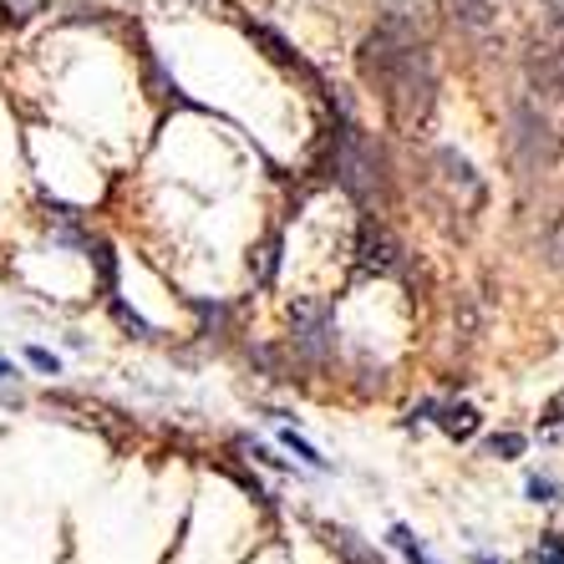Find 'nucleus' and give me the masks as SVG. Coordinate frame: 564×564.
I'll list each match as a JSON object with an SVG mask.
<instances>
[{
    "mask_svg": "<svg viewBox=\"0 0 564 564\" xmlns=\"http://www.w3.org/2000/svg\"><path fill=\"white\" fill-rule=\"evenodd\" d=\"M361 72L387 102V118L402 132L417 138L427 122H433L437 107V77H433V56H427V41L412 26L402 11H392L377 31L367 36V52H361Z\"/></svg>",
    "mask_w": 564,
    "mask_h": 564,
    "instance_id": "obj_1",
    "label": "nucleus"
},
{
    "mask_svg": "<svg viewBox=\"0 0 564 564\" xmlns=\"http://www.w3.org/2000/svg\"><path fill=\"white\" fill-rule=\"evenodd\" d=\"M336 178H341V188L356 198V204H387L392 198V188H387V163H381V153L361 138L356 128L341 132V148H336Z\"/></svg>",
    "mask_w": 564,
    "mask_h": 564,
    "instance_id": "obj_2",
    "label": "nucleus"
},
{
    "mask_svg": "<svg viewBox=\"0 0 564 564\" xmlns=\"http://www.w3.org/2000/svg\"><path fill=\"white\" fill-rule=\"evenodd\" d=\"M513 143H519V158H524L529 169L554 163V153H560V138H554L550 118H544L539 107H529V102L513 107Z\"/></svg>",
    "mask_w": 564,
    "mask_h": 564,
    "instance_id": "obj_3",
    "label": "nucleus"
},
{
    "mask_svg": "<svg viewBox=\"0 0 564 564\" xmlns=\"http://www.w3.org/2000/svg\"><path fill=\"white\" fill-rule=\"evenodd\" d=\"M356 254H361V270H377V275H387V270H397V264H402V260H397V254H402V250H397V239L387 235L377 219L361 224V245H356Z\"/></svg>",
    "mask_w": 564,
    "mask_h": 564,
    "instance_id": "obj_4",
    "label": "nucleus"
},
{
    "mask_svg": "<svg viewBox=\"0 0 564 564\" xmlns=\"http://www.w3.org/2000/svg\"><path fill=\"white\" fill-rule=\"evenodd\" d=\"M295 346H301L311 361H321L330 346V311L326 305H301L295 311Z\"/></svg>",
    "mask_w": 564,
    "mask_h": 564,
    "instance_id": "obj_5",
    "label": "nucleus"
},
{
    "mask_svg": "<svg viewBox=\"0 0 564 564\" xmlns=\"http://www.w3.org/2000/svg\"><path fill=\"white\" fill-rule=\"evenodd\" d=\"M437 412H443L437 422H443L447 437H458V443H463V437L478 433V408H468V402H453V408H437Z\"/></svg>",
    "mask_w": 564,
    "mask_h": 564,
    "instance_id": "obj_6",
    "label": "nucleus"
},
{
    "mask_svg": "<svg viewBox=\"0 0 564 564\" xmlns=\"http://www.w3.org/2000/svg\"><path fill=\"white\" fill-rule=\"evenodd\" d=\"M453 15L468 21V26H494V15H488L484 0H453Z\"/></svg>",
    "mask_w": 564,
    "mask_h": 564,
    "instance_id": "obj_7",
    "label": "nucleus"
},
{
    "mask_svg": "<svg viewBox=\"0 0 564 564\" xmlns=\"http://www.w3.org/2000/svg\"><path fill=\"white\" fill-rule=\"evenodd\" d=\"M529 564H564V539H560V534H544Z\"/></svg>",
    "mask_w": 564,
    "mask_h": 564,
    "instance_id": "obj_8",
    "label": "nucleus"
},
{
    "mask_svg": "<svg viewBox=\"0 0 564 564\" xmlns=\"http://www.w3.org/2000/svg\"><path fill=\"white\" fill-rule=\"evenodd\" d=\"M524 437L519 433H503V437H488V453H494V458H519V453H524Z\"/></svg>",
    "mask_w": 564,
    "mask_h": 564,
    "instance_id": "obj_9",
    "label": "nucleus"
},
{
    "mask_svg": "<svg viewBox=\"0 0 564 564\" xmlns=\"http://www.w3.org/2000/svg\"><path fill=\"white\" fill-rule=\"evenodd\" d=\"M392 539H397V550L408 554L412 564H433V560H427V554H422V544H417V539H412V529H402V524H397V529H392Z\"/></svg>",
    "mask_w": 564,
    "mask_h": 564,
    "instance_id": "obj_10",
    "label": "nucleus"
},
{
    "mask_svg": "<svg viewBox=\"0 0 564 564\" xmlns=\"http://www.w3.org/2000/svg\"><path fill=\"white\" fill-rule=\"evenodd\" d=\"M285 447H290V453H295V458H305V463H311V468H326V458H321V453H315V447L305 443V437L285 433Z\"/></svg>",
    "mask_w": 564,
    "mask_h": 564,
    "instance_id": "obj_11",
    "label": "nucleus"
},
{
    "mask_svg": "<svg viewBox=\"0 0 564 564\" xmlns=\"http://www.w3.org/2000/svg\"><path fill=\"white\" fill-rule=\"evenodd\" d=\"M112 315H118V321H122V326H128V330H138V336H153V330H148V321H143V315H132L122 301H112Z\"/></svg>",
    "mask_w": 564,
    "mask_h": 564,
    "instance_id": "obj_12",
    "label": "nucleus"
},
{
    "mask_svg": "<svg viewBox=\"0 0 564 564\" xmlns=\"http://www.w3.org/2000/svg\"><path fill=\"white\" fill-rule=\"evenodd\" d=\"M26 361H31V367H36V371H52V377H56V367H62V361H56L52 351H41V346H31V351H26Z\"/></svg>",
    "mask_w": 564,
    "mask_h": 564,
    "instance_id": "obj_13",
    "label": "nucleus"
},
{
    "mask_svg": "<svg viewBox=\"0 0 564 564\" xmlns=\"http://www.w3.org/2000/svg\"><path fill=\"white\" fill-rule=\"evenodd\" d=\"M529 499H534V503H554V484H550V478H529Z\"/></svg>",
    "mask_w": 564,
    "mask_h": 564,
    "instance_id": "obj_14",
    "label": "nucleus"
},
{
    "mask_svg": "<svg viewBox=\"0 0 564 564\" xmlns=\"http://www.w3.org/2000/svg\"><path fill=\"white\" fill-rule=\"evenodd\" d=\"M544 422H550V427H564V387H560V397H554V402H550V412H544Z\"/></svg>",
    "mask_w": 564,
    "mask_h": 564,
    "instance_id": "obj_15",
    "label": "nucleus"
},
{
    "mask_svg": "<svg viewBox=\"0 0 564 564\" xmlns=\"http://www.w3.org/2000/svg\"><path fill=\"white\" fill-rule=\"evenodd\" d=\"M550 250H554V260L564 264V219H560V229H554V235H550Z\"/></svg>",
    "mask_w": 564,
    "mask_h": 564,
    "instance_id": "obj_16",
    "label": "nucleus"
},
{
    "mask_svg": "<svg viewBox=\"0 0 564 564\" xmlns=\"http://www.w3.org/2000/svg\"><path fill=\"white\" fill-rule=\"evenodd\" d=\"M6 377H15V371H11V361H0V381H6Z\"/></svg>",
    "mask_w": 564,
    "mask_h": 564,
    "instance_id": "obj_17",
    "label": "nucleus"
},
{
    "mask_svg": "<svg viewBox=\"0 0 564 564\" xmlns=\"http://www.w3.org/2000/svg\"><path fill=\"white\" fill-rule=\"evenodd\" d=\"M478 564H488V560H478Z\"/></svg>",
    "mask_w": 564,
    "mask_h": 564,
    "instance_id": "obj_18",
    "label": "nucleus"
},
{
    "mask_svg": "<svg viewBox=\"0 0 564 564\" xmlns=\"http://www.w3.org/2000/svg\"><path fill=\"white\" fill-rule=\"evenodd\" d=\"M560 62H564V52H560Z\"/></svg>",
    "mask_w": 564,
    "mask_h": 564,
    "instance_id": "obj_19",
    "label": "nucleus"
}]
</instances>
